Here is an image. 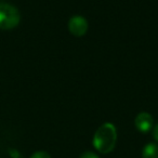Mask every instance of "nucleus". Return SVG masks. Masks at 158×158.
Here are the masks:
<instances>
[{"label": "nucleus", "mask_w": 158, "mask_h": 158, "mask_svg": "<svg viewBox=\"0 0 158 158\" xmlns=\"http://www.w3.org/2000/svg\"><path fill=\"white\" fill-rule=\"evenodd\" d=\"M89 28L88 21L81 15H73L68 21V31L75 37H82Z\"/></svg>", "instance_id": "nucleus-3"}, {"label": "nucleus", "mask_w": 158, "mask_h": 158, "mask_svg": "<svg viewBox=\"0 0 158 158\" xmlns=\"http://www.w3.org/2000/svg\"><path fill=\"white\" fill-rule=\"evenodd\" d=\"M142 158H158V145L155 143H148L142 151Z\"/></svg>", "instance_id": "nucleus-5"}, {"label": "nucleus", "mask_w": 158, "mask_h": 158, "mask_svg": "<svg viewBox=\"0 0 158 158\" xmlns=\"http://www.w3.org/2000/svg\"><path fill=\"white\" fill-rule=\"evenodd\" d=\"M79 158H100V157L95 153H93V152H85V153H82L80 155Z\"/></svg>", "instance_id": "nucleus-7"}, {"label": "nucleus", "mask_w": 158, "mask_h": 158, "mask_svg": "<svg viewBox=\"0 0 158 158\" xmlns=\"http://www.w3.org/2000/svg\"><path fill=\"white\" fill-rule=\"evenodd\" d=\"M153 136H154V139L158 142V123L154 127V129H153Z\"/></svg>", "instance_id": "nucleus-8"}, {"label": "nucleus", "mask_w": 158, "mask_h": 158, "mask_svg": "<svg viewBox=\"0 0 158 158\" xmlns=\"http://www.w3.org/2000/svg\"><path fill=\"white\" fill-rule=\"evenodd\" d=\"M153 117L147 112H141L136 115L134 119V125L135 128L142 133H147L153 129Z\"/></svg>", "instance_id": "nucleus-4"}, {"label": "nucleus", "mask_w": 158, "mask_h": 158, "mask_svg": "<svg viewBox=\"0 0 158 158\" xmlns=\"http://www.w3.org/2000/svg\"><path fill=\"white\" fill-rule=\"evenodd\" d=\"M117 129L112 123H104L95 131L92 139L94 148L102 154L110 153L116 146Z\"/></svg>", "instance_id": "nucleus-1"}, {"label": "nucleus", "mask_w": 158, "mask_h": 158, "mask_svg": "<svg viewBox=\"0 0 158 158\" xmlns=\"http://www.w3.org/2000/svg\"><path fill=\"white\" fill-rule=\"evenodd\" d=\"M21 14L14 6L0 3V29H12L20 24Z\"/></svg>", "instance_id": "nucleus-2"}, {"label": "nucleus", "mask_w": 158, "mask_h": 158, "mask_svg": "<svg viewBox=\"0 0 158 158\" xmlns=\"http://www.w3.org/2000/svg\"><path fill=\"white\" fill-rule=\"evenodd\" d=\"M31 158H51V157L47 152L38 151V152H36V153H34L33 155L31 156Z\"/></svg>", "instance_id": "nucleus-6"}]
</instances>
